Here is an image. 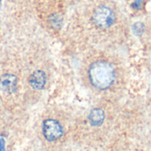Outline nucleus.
Instances as JSON below:
<instances>
[{"label": "nucleus", "mask_w": 151, "mask_h": 151, "mask_svg": "<svg viewBox=\"0 0 151 151\" xmlns=\"http://www.w3.org/2000/svg\"><path fill=\"white\" fill-rule=\"evenodd\" d=\"M89 80L94 87L99 89H106L115 80L113 67L105 62H96L91 65L88 70Z\"/></svg>", "instance_id": "obj_1"}, {"label": "nucleus", "mask_w": 151, "mask_h": 151, "mask_svg": "<svg viewBox=\"0 0 151 151\" xmlns=\"http://www.w3.org/2000/svg\"><path fill=\"white\" fill-rule=\"evenodd\" d=\"M94 24L99 28H108L115 21V15L112 10L107 6H99L93 13L92 17Z\"/></svg>", "instance_id": "obj_2"}, {"label": "nucleus", "mask_w": 151, "mask_h": 151, "mask_svg": "<svg viewBox=\"0 0 151 151\" xmlns=\"http://www.w3.org/2000/svg\"><path fill=\"white\" fill-rule=\"evenodd\" d=\"M42 132L45 139L49 142H54L61 138L64 130L59 122L55 119H46L43 122Z\"/></svg>", "instance_id": "obj_3"}, {"label": "nucleus", "mask_w": 151, "mask_h": 151, "mask_svg": "<svg viewBox=\"0 0 151 151\" xmlns=\"http://www.w3.org/2000/svg\"><path fill=\"white\" fill-rule=\"evenodd\" d=\"M18 79L15 75L5 73L0 77V88L6 93H13L17 89Z\"/></svg>", "instance_id": "obj_4"}, {"label": "nucleus", "mask_w": 151, "mask_h": 151, "mask_svg": "<svg viewBox=\"0 0 151 151\" xmlns=\"http://www.w3.org/2000/svg\"><path fill=\"white\" fill-rule=\"evenodd\" d=\"M29 85L36 90L42 89L46 84V74L43 71L36 70L33 72L28 78Z\"/></svg>", "instance_id": "obj_5"}, {"label": "nucleus", "mask_w": 151, "mask_h": 151, "mask_svg": "<svg viewBox=\"0 0 151 151\" xmlns=\"http://www.w3.org/2000/svg\"><path fill=\"white\" fill-rule=\"evenodd\" d=\"M104 119H105L104 111L99 108L93 109L88 114V121L93 127L101 126L104 123Z\"/></svg>", "instance_id": "obj_6"}, {"label": "nucleus", "mask_w": 151, "mask_h": 151, "mask_svg": "<svg viewBox=\"0 0 151 151\" xmlns=\"http://www.w3.org/2000/svg\"><path fill=\"white\" fill-rule=\"evenodd\" d=\"M144 27L142 23H136L134 26V30L136 34H140V33H142L143 32V29Z\"/></svg>", "instance_id": "obj_7"}, {"label": "nucleus", "mask_w": 151, "mask_h": 151, "mask_svg": "<svg viewBox=\"0 0 151 151\" xmlns=\"http://www.w3.org/2000/svg\"><path fill=\"white\" fill-rule=\"evenodd\" d=\"M142 0H136L135 3L133 4V6L135 7V8H139L140 5H141V4H142Z\"/></svg>", "instance_id": "obj_8"}]
</instances>
